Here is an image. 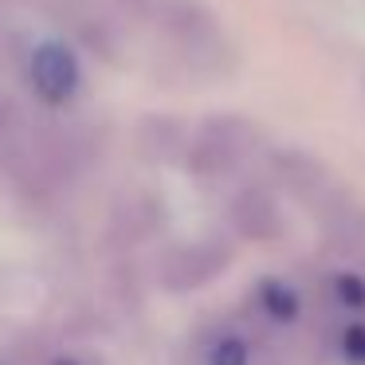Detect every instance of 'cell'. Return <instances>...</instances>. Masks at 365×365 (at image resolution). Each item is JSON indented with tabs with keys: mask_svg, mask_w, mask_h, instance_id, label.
<instances>
[{
	"mask_svg": "<svg viewBox=\"0 0 365 365\" xmlns=\"http://www.w3.org/2000/svg\"><path fill=\"white\" fill-rule=\"evenodd\" d=\"M153 16H158L161 32L169 36V43L192 67H200V71H220V67L232 63L228 36H224L220 20L200 0H158Z\"/></svg>",
	"mask_w": 365,
	"mask_h": 365,
	"instance_id": "obj_1",
	"label": "cell"
},
{
	"mask_svg": "<svg viewBox=\"0 0 365 365\" xmlns=\"http://www.w3.org/2000/svg\"><path fill=\"white\" fill-rule=\"evenodd\" d=\"M255 145H259V130L247 118H236V114L208 118L189 142V169L197 177H224L244 165Z\"/></svg>",
	"mask_w": 365,
	"mask_h": 365,
	"instance_id": "obj_2",
	"label": "cell"
},
{
	"mask_svg": "<svg viewBox=\"0 0 365 365\" xmlns=\"http://www.w3.org/2000/svg\"><path fill=\"white\" fill-rule=\"evenodd\" d=\"M275 173H279V181H283L287 192H294L302 205H310L318 216H326V220H341V216L349 212V200H346V192L338 189V181L330 177V169L318 165L307 153H294V150L279 153Z\"/></svg>",
	"mask_w": 365,
	"mask_h": 365,
	"instance_id": "obj_3",
	"label": "cell"
},
{
	"mask_svg": "<svg viewBox=\"0 0 365 365\" xmlns=\"http://www.w3.org/2000/svg\"><path fill=\"white\" fill-rule=\"evenodd\" d=\"M224 267H228V247L216 244V240H197V244L169 252L165 267H161V283L169 291H197L208 279L220 275Z\"/></svg>",
	"mask_w": 365,
	"mask_h": 365,
	"instance_id": "obj_4",
	"label": "cell"
},
{
	"mask_svg": "<svg viewBox=\"0 0 365 365\" xmlns=\"http://www.w3.org/2000/svg\"><path fill=\"white\" fill-rule=\"evenodd\" d=\"M28 79H32V91L43 103L59 106L79 91V59L67 43H43V48L32 51Z\"/></svg>",
	"mask_w": 365,
	"mask_h": 365,
	"instance_id": "obj_5",
	"label": "cell"
},
{
	"mask_svg": "<svg viewBox=\"0 0 365 365\" xmlns=\"http://www.w3.org/2000/svg\"><path fill=\"white\" fill-rule=\"evenodd\" d=\"M232 224H236L244 236H275L279 228V212L275 200L259 189H247L232 200Z\"/></svg>",
	"mask_w": 365,
	"mask_h": 365,
	"instance_id": "obj_6",
	"label": "cell"
},
{
	"mask_svg": "<svg viewBox=\"0 0 365 365\" xmlns=\"http://www.w3.org/2000/svg\"><path fill=\"white\" fill-rule=\"evenodd\" d=\"M259 299H263V310H267L275 322H291V318L299 314V299H294V291L283 283H267L259 291Z\"/></svg>",
	"mask_w": 365,
	"mask_h": 365,
	"instance_id": "obj_7",
	"label": "cell"
},
{
	"mask_svg": "<svg viewBox=\"0 0 365 365\" xmlns=\"http://www.w3.org/2000/svg\"><path fill=\"white\" fill-rule=\"evenodd\" d=\"M205 365H247V341L236 338V334H224L208 346Z\"/></svg>",
	"mask_w": 365,
	"mask_h": 365,
	"instance_id": "obj_8",
	"label": "cell"
},
{
	"mask_svg": "<svg viewBox=\"0 0 365 365\" xmlns=\"http://www.w3.org/2000/svg\"><path fill=\"white\" fill-rule=\"evenodd\" d=\"M341 349H346V357H349L354 365H365V326H349Z\"/></svg>",
	"mask_w": 365,
	"mask_h": 365,
	"instance_id": "obj_9",
	"label": "cell"
},
{
	"mask_svg": "<svg viewBox=\"0 0 365 365\" xmlns=\"http://www.w3.org/2000/svg\"><path fill=\"white\" fill-rule=\"evenodd\" d=\"M338 287H341V299H346V302H354V307H361V302H365V283L357 275H341Z\"/></svg>",
	"mask_w": 365,
	"mask_h": 365,
	"instance_id": "obj_10",
	"label": "cell"
},
{
	"mask_svg": "<svg viewBox=\"0 0 365 365\" xmlns=\"http://www.w3.org/2000/svg\"><path fill=\"white\" fill-rule=\"evenodd\" d=\"M122 9H130V12H138V16H145V12H153L158 9V0H118Z\"/></svg>",
	"mask_w": 365,
	"mask_h": 365,
	"instance_id": "obj_11",
	"label": "cell"
},
{
	"mask_svg": "<svg viewBox=\"0 0 365 365\" xmlns=\"http://www.w3.org/2000/svg\"><path fill=\"white\" fill-rule=\"evenodd\" d=\"M4 118H9V114H4V106H0V126H4Z\"/></svg>",
	"mask_w": 365,
	"mask_h": 365,
	"instance_id": "obj_12",
	"label": "cell"
}]
</instances>
